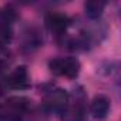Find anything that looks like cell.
<instances>
[{"instance_id":"cell-8","label":"cell","mask_w":121,"mask_h":121,"mask_svg":"<svg viewBox=\"0 0 121 121\" xmlns=\"http://www.w3.org/2000/svg\"><path fill=\"white\" fill-rule=\"evenodd\" d=\"M43 43V39L40 36V33L36 30V29H30L29 33H26V41H24V46L27 47H40Z\"/></svg>"},{"instance_id":"cell-5","label":"cell","mask_w":121,"mask_h":121,"mask_svg":"<svg viewBox=\"0 0 121 121\" xmlns=\"http://www.w3.org/2000/svg\"><path fill=\"white\" fill-rule=\"evenodd\" d=\"M46 24L47 27L53 31V33H57V34H61L63 31H66V29L69 27L70 24V19L67 14L64 13H48L46 16Z\"/></svg>"},{"instance_id":"cell-2","label":"cell","mask_w":121,"mask_h":121,"mask_svg":"<svg viewBox=\"0 0 121 121\" xmlns=\"http://www.w3.org/2000/svg\"><path fill=\"white\" fill-rule=\"evenodd\" d=\"M69 104V94L66 90L54 88L50 90L43 100V107L50 114H63Z\"/></svg>"},{"instance_id":"cell-4","label":"cell","mask_w":121,"mask_h":121,"mask_svg":"<svg viewBox=\"0 0 121 121\" xmlns=\"http://www.w3.org/2000/svg\"><path fill=\"white\" fill-rule=\"evenodd\" d=\"M6 84L13 90H27L30 87V76L27 69L24 66L16 67L6 78Z\"/></svg>"},{"instance_id":"cell-9","label":"cell","mask_w":121,"mask_h":121,"mask_svg":"<svg viewBox=\"0 0 121 121\" xmlns=\"http://www.w3.org/2000/svg\"><path fill=\"white\" fill-rule=\"evenodd\" d=\"M13 39V31L10 24L7 23H0V47L7 46Z\"/></svg>"},{"instance_id":"cell-6","label":"cell","mask_w":121,"mask_h":121,"mask_svg":"<svg viewBox=\"0 0 121 121\" xmlns=\"http://www.w3.org/2000/svg\"><path fill=\"white\" fill-rule=\"evenodd\" d=\"M110 111V100L105 95H95L90 104V112L94 118H104Z\"/></svg>"},{"instance_id":"cell-3","label":"cell","mask_w":121,"mask_h":121,"mask_svg":"<svg viewBox=\"0 0 121 121\" xmlns=\"http://www.w3.org/2000/svg\"><path fill=\"white\" fill-rule=\"evenodd\" d=\"M63 121H84V95L77 91L74 94V100L70 101L67 108L63 112Z\"/></svg>"},{"instance_id":"cell-7","label":"cell","mask_w":121,"mask_h":121,"mask_svg":"<svg viewBox=\"0 0 121 121\" xmlns=\"http://www.w3.org/2000/svg\"><path fill=\"white\" fill-rule=\"evenodd\" d=\"M104 7H105V2H103V0H88L84 4L86 14L90 19H98L101 16Z\"/></svg>"},{"instance_id":"cell-1","label":"cell","mask_w":121,"mask_h":121,"mask_svg":"<svg viewBox=\"0 0 121 121\" xmlns=\"http://www.w3.org/2000/svg\"><path fill=\"white\" fill-rule=\"evenodd\" d=\"M50 71L56 76H63L67 78H76L80 73V61L76 57H60L53 58L48 63Z\"/></svg>"},{"instance_id":"cell-10","label":"cell","mask_w":121,"mask_h":121,"mask_svg":"<svg viewBox=\"0 0 121 121\" xmlns=\"http://www.w3.org/2000/svg\"><path fill=\"white\" fill-rule=\"evenodd\" d=\"M12 61V53L6 47H0V69L6 67Z\"/></svg>"}]
</instances>
